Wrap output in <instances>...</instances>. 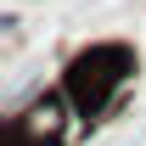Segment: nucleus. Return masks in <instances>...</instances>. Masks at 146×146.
I'll list each match as a JSON object with an SVG mask.
<instances>
[{
	"label": "nucleus",
	"mask_w": 146,
	"mask_h": 146,
	"mask_svg": "<svg viewBox=\"0 0 146 146\" xmlns=\"http://www.w3.org/2000/svg\"><path fill=\"white\" fill-rule=\"evenodd\" d=\"M129 73H135V56H129L124 45H96V51H84L68 68V84H62V90H68L73 112H79L84 124H96V118L112 107V90H124Z\"/></svg>",
	"instance_id": "nucleus-1"
}]
</instances>
